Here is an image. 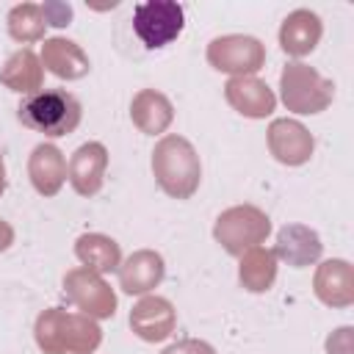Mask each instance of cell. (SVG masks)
I'll return each instance as SVG.
<instances>
[{
	"instance_id": "cell-1",
	"label": "cell",
	"mask_w": 354,
	"mask_h": 354,
	"mask_svg": "<svg viewBox=\"0 0 354 354\" xmlns=\"http://www.w3.org/2000/svg\"><path fill=\"white\" fill-rule=\"evenodd\" d=\"M80 119V105L72 94L50 88V91H36L19 105V122L36 133L44 136H61L72 130Z\"/></svg>"
},
{
	"instance_id": "cell-2",
	"label": "cell",
	"mask_w": 354,
	"mask_h": 354,
	"mask_svg": "<svg viewBox=\"0 0 354 354\" xmlns=\"http://www.w3.org/2000/svg\"><path fill=\"white\" fill-rule=\"evenodd\" d=\"M133 28L149 50L163 47L183 30V8L174 3H144L136 8Z\"/></svg>"
}]
</instances>
